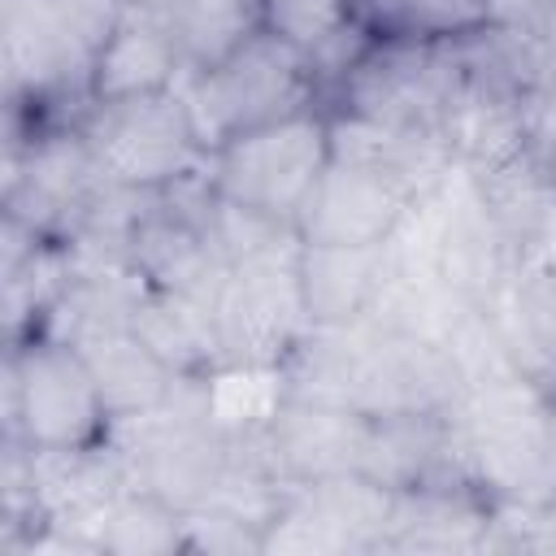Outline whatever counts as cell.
<instances>
[{
  "mask_svg": "<svg viewBox=\"0 0 556 556\" xmlns=\"http://www.w3.org/2000/svg\"><path fill=\"white\" fill-rule=\"evenodd\" d=\"M413 200L417 191L400 174L330 156L295 217V235L304 243H387Z\"/></svg>",
  "mask_w": 556,
  "mask_h": 556,
  "instance_id": "cell-7",
  "label": "cell"
},
{
  "mask_svg": "<svg viewBox=\"0 0 556 556\" xmlns=\"http://www.w3.org/2000/svg\"><path fill=\"white\" fill-rule=\"evenodd\" d=\"M482 308L513 369L556 395V269L517 265Z\"/></svg>",
  "mask_w": 556,
  "mask_h": 556,
  "instance_id": "cell-15",
  "label": "cell"
},
{
  "mask_svg": "<svg viewBox=\"0 0 556 556\" xmlns=\"http://www.w3.org/2000/svg\"><path fill=\"white\" fill-rule=\"evenodd\" d=\"M287 400L282 365H217L204 374V413L217 434L252 439L261 434Z\"/></svg>",
  "mask_w": 556,
  "mask_h": 556,
  "instance_id": "cell-18",
  "label": "cell"
},
{
  "mask_svg": "<svg viewBox=\"0 0 556 556\" xmlns=\"http://www.w3.org/2000/svg\"><path fill=\"white\" fill-rule=\"evenodd\" d=\"M439 139L447 143L452 161L465 174H486V169L534 148L530 104L513 91L469 83L456 74V83L443 100V113H439Z\"/></svg>",
  "mask_w": 556,
  "mask_h": 556,
  "instance_id": "cell-13",
  "label": "cell"
},
{
  "mask_svg": "<svg viewBox=\"0 0 556 556\" xmlns=\"http://www.w3.org/2000/svg\"><path fill=\"white\" fill-rule=\"evenodd\" d=\"M4 439L35 452H78L109 443L113 417L70 339L30 334L4 352Z\"/></svg>",
  "mask_w": 556,
  "mask_h": 556,
  "instance_id": "cell-1",
  "label": "cell"
},
{
  "mask_svg": "<svg viewBox=\"0 0 556 556\" xmlns=\"http://www.w3.org/2000/svg\"><path fill=\"white\" fill-rule=\"evenodd\" d=\"M265 530L248 526L222 508H191L182 513V552H208V556H243V552H261Z\"/></svg>",
  "mask_w": 556,
  "mask_h": 556,
  "instance_id": "cell-22",
  "label": "cell"
},
{
  "mask_svg": "<svg viewBox=\"0 0 556 556\" xmlns=\"http://www.w3.org/2000/svg\"><path fill=\"white\" fill-rule=\"evenodd\" d=\"M556 0H486V22H534Z\"/></svg>",
  "mask_w": 556,
  "mask_h": 556,
  "instance_id": "cell-24",
  "label": "cell"
},
{
  "mask_svg": "<svg viewBox=\"0 0 556 556\" xmlns=\"http://www.w3.org/2000/svg\"><path fill=\"white\" fill-rule=\"evenodd\" d=\"M130 9H148V13H165V9H174L178 0H126Z\"/></svg>",
  "mask_w": 556,
  "mask_h": 556,
  "instance_id": "cell-26",
  "label": "cell"
},
{
  "mask_svg": "<svg viewBox=\"0 0 556 556\" xmlns=\"http://www.w3.org/2000/svg\"><path fill=\"white\" fill-rule=\"evenodd\" d=\"M178 91L187 100L191 130L204 152H217L226 139L252 126L278 122L287 113H300L313 104L321 109L308 56L282 35H274L269 26H261L222 65L200 70V74L187 70L178 78Z\"/></svg>",
  "mask_w": 556,
  "mask_h": 556,
  "instance_id": "cell-2",
  "label": "cell"
},
{
  "mask_svg": "<svg viewBox=\"0 0 556 556\" xmlns=\"http://www.w3.org/2000/svg\"><path fill=\"white\" fill-rule=\"evenodd\" d=\"M517 265H539V269H556V200L543 213L539 230L530 235V243L517 252Z\"/></svg>",
  "mask_w": 556,
  "mask_h": 556,
  "instance_id": "cell-23",
  "label": "cell"
},
{
  "mask_svg": "<svg viewBox=\"0 0 556 556\" xmlns=\"http://www.w3.org/2000/svg\"><path fill=\"white\" fill-rule=\"evenodd\" d=\"M326 165H330V117L317 104L252 126L226 139L217 152H208V174L217 195L248 204L282 226H295Z\"/></svg>",
  "mask_w": 556,
  "mask_h": 556,
  "instance_id": "cell-3",
  "label": "cell"
},
{
  "mask_svg": "<svg viewBox=\"0 0 556 556\" xmlns=\"http://www.w3.org/2000/svg\"><path fill=\"white\" fill-rule=\"evenodd\" d=\"M348 17L352 0H265V26L295 43L304 56L317 52Z\"/></svg>",
  "mask_w": 556,
  "mask_h": 556,
  "instance_id": "cell-21",
  "label": "cell"
},
{
  "mask_svg": "<svg viewBox=\"0 0 556 556\" xmlns=\"http://www.w3.org/2000/svg\"><path fill=\"white\" fill-rule=\"evenodd\" d=\"M126 321L182 378H204L208 369L222 365L213 304H204V300H191V295H178V291H161V287L135 282Z\"/></svg>",
  "mask_w": 556,
  "mask_h": 556,
  "instance_id": "cell-16",
  "label": "cell"
},
{
  "mask_svg": "<svg viewBox=\"0 0 556 556\" xmlns=\"http://www.w3.org/2000/svg\"><path fill=\"white\" fill-rule=\"evenodd\" d=\"M365 439H369V417L356 408L282 400L274 421L256 434V447L282 482H313L361 469Z\"/></svg>",
  "mask_w": 556,
  "mask_h": 556,
  "instance_id": "cell-9",
  "label": "cell"
},
{
  "mask_svg": "<svg viewBox=\"0 0 556 556\" xmlns=\"http://www.w3.org/2000/svg\"><path fill=\"white\" fill-rule=\"evenodd\" d=\"M304 313L313 326H352L365 321L387 274L391 248L387 243H304L295 256Z\"/></svg>",
  "mask_w": 556,
  "mask_h": 556,
  "instance_id": "cell-14",
  "label": "cell"
},
{
  "mask_svg": "<svg viewBox=\"0 0 556 556\" xmlns=\"http://www.w3.org/2000/svg\"><path fill=\"white\" fill-rule=\"evenodd\" d=\"M295 256L300 235L291 230L226 269V282L213 304L222 365H282L313 330L300 295Z\"/></svg>",
  "mask_w": 556,
  "mask_h": 556,
  "instance_id": "cell-4",
  "label": "cell"
},
{
  "mask_svg": "<svg viewBox=\"0 0 556 556\" xmlns=\"http://www.w3.org/2000/svg\"><path fill=\"white\" fill-rule=\"evenodd\" d=\"M161 22L178 43L182 65L200 74L235 56L265 26V0H178Z\"/></svg>",
  "mask_w": 556,
  "mask_h": 556,
  "instance_id": "cell-17",
  "label": "cell"
},
{
  "mask_svg": "<svg viewBox=\"0 0 556 556\" xmlns=\"http://www.w3.org/2000/svg\"><path fill=\"white\" fill-rule=\"evenodd\" d=\"M70 343L83 352L113 426L165 408L182 378L130 330V321H87L70 334Z\"/></svg>",
  "mask_w": 556,
  "mask_h": 556,
  "instance_id": "cell-11",
  "label": "cell"
},
{
  "mask_svg": "<svg viewBox=\"0 0 556 556\" xmlns=\"http://www.w3.org/2000/svg\"><path fill=\"white\" fill-rule=\"evenodd\" d=\"M96 547L104 556H165L182 552V513L156 495L126 486L96 521Z\"/></svg>",
  "mask_w": 556,
  "mask_h": 556,
  "instance_id": "cell-20",
  "label": "cell"
},
{
  "mask_svg": "<svg viewBox=\"0 0 556 556\" xmlns=\"http://www.w3.org/2000/svg\"><path fill=\"white\" fill-rule=\"evenodd\" d=\"M126 265L139 282L178 291V295H191L204 304H217V291L230 269L222 261V252L213 248V239L204 235V226L191 222L187 213L169 208L156 191H152L148 208L139 213V222L130 226Z\"/></svg>",
  "mask_w": 556,
  "mask_h": 556,
  "instance_id": "cell-10",
  "label": "cell"
},
{
  "mask_svg": "<svg viewBox=\"0 0 556 556\" xmlns=\"http://www.w3.org/2000/svg\"><path fill=\"white\" fill-rule=\"evenodd\" d=\"M430 195H434V278L460 300L486 304L517 269L504 230L495 226L491 208L482 204L473 178L460 165L443 182H434Z\"/></svg>",
  "mask_w": 556,
  "mask_h": 556,
  "instance_id": "cell-8",
  "label": "cell"
},
{
  "mask_svg": "<svg viewBox=\"0 0 556 556\" xmlns=\"http://www.w3.org/2000/svg\"><path fill=\"white\" fill-rule=\"evenodd\" d=\"M104 182L87 126H48L22 143H4V213L48 239L65 243Z\"/></svg>",
  "mask_w": 556,
  "mask_h": 556,
  "instance_id": "cell-5",
  "label": "cell"
},
{
  "mask_svg": "<svg viewBox=\"0 0 556 556\" xmlns=\"http://www.w3.org/2000/svg\"><path fill=\"white\" fill-rule=\"evenodd\" d=\"M469 178H473L482 204L491 208L495 226L504 230V239H508V248L517 256L530 243V235L539 230V222L552 208V200H556V187H552V178L543 169L539 148H530V152H521V156H513V161H504V165H495L486 174H469Z\"/></svg>",
  "mask_w": 556,
  "mask_h": 556,
  "instance_id": "cell-19",
  "label": "cell"
},
{
  "mask_svg": "<svg viewBox=\"0 0 556 556\" xmlns=\"http://www.w3.org/2000/svg\"><path fill=\"white\" fill-rule=\"evenodd\" d=\"M539 156H543V169H547V178H552V187H556V139H552V143H543V148H539Z\"/></svg>",
  "mask_w": 556,
  "mask_h": 556,
  "instance_id": "cell-25",
  "label": "cell"
},
{
  "mask_svg": "<svg viewBox=\"0 0 556 556\" xmlns=\"http://www.w3.org/2000/svg\"><path fill=\"white\" fill-rule=\"evenodd\" d=\"M87 139L104 178L135 191H161L208 161L178 87L122 104H96L87 117Z\"/></svg>",
  "mask_w": 556,
  "mask_h": 556,
  "instance_id": "cell-6",
  "label": "cell"
},
{
  "mask_svg": "<svg viewBox=\"0 0 556 556\" xmlns=\"http://www.w3.org/2000/svg\"><path fill=\"white\" fill-rule=\"evenodd\" d=\"M182 74H187L182 52L165 30L161 13L126 4L91 56L87 91H91V104H122V100L169 91L178 87Z\"/></svg>",
  "mask_w": 556,
  "mask_h": 556,
  "instance_id": "cell-12",
  "label": "cell"
}]
</instances>
